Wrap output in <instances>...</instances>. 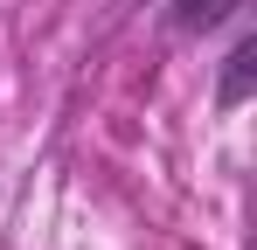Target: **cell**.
I'll list each match as a JSON object with an SVG mask.
<instances>
[{"label":"cell","instance_id":"6da1fadb","mask_svg":"<svg viewBox=\"0 0 257 250\" xmlns=\"http://www.w3.org/2000/svg\"><path fill=\"white\" fill-rule=\"evenodd\" d=\"M250 90H257V35H236V49L222 56L215 104H222V111H236V104H250Z\"/></svg>","mask_w":257,"mask_h":250},{"label":"cell","instance_id":"7a4b0ae2","mask_svg":"<svg viewBox=\"0 0 257 250\" xmlns=\"http://www.w3.org/2000/svg\"><path fill=\"white\" fill-rule=\"evenodd\" d=\"M174 7V28H188V35H209V28H222L243 0H167Z\"/></svg>","mask_w":257,"mask_h":250}]
</instances>
